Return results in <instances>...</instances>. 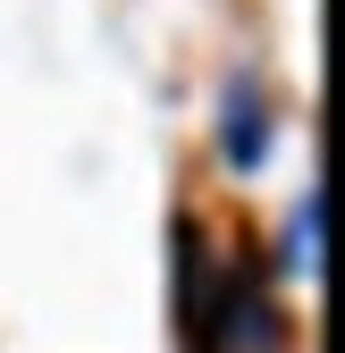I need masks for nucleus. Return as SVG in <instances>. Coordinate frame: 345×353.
I'll use <instances>...</instances> for the list:
<instances>
[{"label": "nucleus", "instance_id": "f257e3e1", "mask_svg": "<svg viewBox=\"0 0 345 353\" xmlns=\"http://www.w3.org/2000/svg\"><path fill=\"white\" fill-rule=\"evenodd\" d=\"M286 261H295V278H320V194H304L295 202V219H286Z\"/></svg>", "mask_w": 345, "mask_h": 353}]
</instances>
